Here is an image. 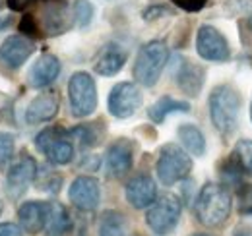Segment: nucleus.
I'll return each mask as SVG.
<instances>
[{"mask_svg":"<svg viewBox=\"0 0 252 236\" xmlns=\"http://www.w3.org/2000/svg\"><path fill=\"white\" fill-rule=\"evenodd\" d=\"M208 107H210L212 124L218 130V134L221 138H231L237 132L241 120V107H243L241 93L229 84H220L212 89Z\"/></svg>","mask_w":252,"mask_h":236,"instance_id":"obj_1","label":"nucleus"},{"mask_svg":"<svg viewBox=\"0 0 252 236\" xmlns=\"http://www.w3.org/2000/svg\"><path fill=\"white\" fill-rule=\"evenodd\" d=\"M233 209L231 192L216 182H208L198 192V198L194 202V215L196 221L208 229H218L227 223Z\"/></svg>","mask_w":252,"mask_h":236,"instance_id":"obj_2","label":"nucleus"},{"mask_svg":"<svg viewBox=\"0 0 252 236\" xmlns=\"http://www.w3.org/2000/svg\"><path fill=\"white\" fill-rule=\"evenodd\" d=\"M169 62V49L163 41H150L146 43L134 62V78L144 88H154L159 82L165 66Z\"/></svg>","mask_w":252,"mask_h":236,"instance_id":"obj_3","label":"nucleus"},{"mask_svg":"<svg viewBox=\"0 0 252 236\" xmlns=\"http://www.w3.org/2000/svg\"><path fill=\"white\" fill-rule=\"evenodd\" d=\"M192 173V157L177 144H165L159 149L156 175L163 186H175Z\"/></svg>","mask_w":252,"mask_h":236,"instance_id":"obj_4","label":"nucleus"},{"mask_svg":"<svg viewBox=\"0 0 252 236\" xmlns=\"http://www.w3.org/2000/svg\"><path fill=\"white\" fill-rule=\"evenodd\" d=\"M35 148L49 159V163L59 167L72 163L74 159V142L70 140L68 130L61 126H49L41 130L35 136Z\"/></svg>","mask_w":252,"mask_h":236,"instance_id":"obj_5","label":"nucleus"},{"mask_svg":"<svg viewBox=\"0 0 252 236\" xmlns=\"http://www.w3.org/2000/svg\"><path fill=\"white\" fill-rule=\"evenodd\" d=\"M70 113L76 118L92 117L97 109V86L92 74L76 72L68 82Z\"/></svg>","mask_w":252,"mask_h":236,"instance_id":"obj_6","label":"nucleus"},{"mask_svg":"<svg viewBox=\"0 0 252 236\" xmlns=\"http://www.w3.org/2000/svg\"><path fill=\"white\" fill-rule=\"evenodd\" d=\"M181 213H183L181 200L173 194H165L148 207L146 225L158 236H167L177 229L181 221Z\"/></svg>","mask_w":252,"mask_h":236,"instance_id":"obj_7","label":"nucleus"},{"mask_svg":"<svg viewBox=\"0 0 252 236\" xmlns=\"http://www.w3.org/2000/svg\"><path fill=\"white\" fill-rule=\"evenodd\" d=\"M196 53L208 62H227L231 59V47L227 37L214 26H200L196 33Z\"/></svg>","mask_w":252,"mask_h":236,"instance_id":"obj_8","label":"nucleus"},{"mask_svg":"<svg viewBox=\"0 0 252 236\" xmlns=\"http://www.w3.org/2000/svg\"><path fill=\"white\" fill-rule=\"evenodd\" d=\"M142 107V91L132 82H121L111 89L107 99L109 113L119 120H125L136 115V111Z\"/></svg>","mask_w":252,"mask_h":236,"instance_id":"obj_9","label":"nucleus"},{"mask_svg":"<svg viewBox=\"0 0 252 236\" xmlns=\"http://www.w3.org/2000/svg\"><path fill=\"white\" fill-rule=\"evenodd\" d=\"M37 161L24 153L6 173V194L10 200H20L37 178Z\"/></svg>","mask_w":252,"mask_h":236,"instance_id":"obj_10","label":"nucleus"},{"mask_svg":"<svg viewBox=\"0 0 252 236\" xmlns=\"http://www.w3.org/2000/svg\"><path fill=\"white\" fill-rule=\"evenodd\" d=\"M68 200L80 211H95L101 202V186L97 178L88 175L74 178L68 188Z\"/></svg>","mask_w":252,"mask_h":236,"instance_id":"obj_11","label":"nucleus"},{"mask_svg":"<svg viewBox=\"0 0 252 236\" xmlns=\"http://www.w3.org/2000/svg\"><path fill=\"white\" fill-rule=\"evenodd\" d=\"M173 76H175L179 89L189 97H198L204 88V82H206V70L200 64H194L183 57H177L175 60Z\"/></svg>","mask_w":252,"mask_h":236,"instance_id":"obj_12","label":"nucleus"},{"mask_svg":"<svg viewBox=\"0 0 252 236\" xmlns=\"http://www.w3.org/2000/svg\"><path fill=\"white\" fill-rule=\"evenodd\" d=\"M35 53V45L32 39L24 35H10L0 45V64L8 70H18L28 62L30 57Z\"/></svg>","mask_w":252,"mask_h":236,"instance_id":"obj_13","label":"nucleus"},{"mask_svg":"<svg viewBox=\"0 0 252 236\" xmlns=\"http://www.w3.org/2000/svg\"><path fill=\"white\" fill-rule=\"evenodd\" d=\"M132 165H134V144L126 138H119L107 149L105 155L107 173L113 178H123L132 171Z\"/></svg>","mask_w":252,"mask_h":236,"instance_id":"obj_14","label":"nucleus"},{"mask_svg":"<svg viewBox=\"0 0 252 236\" xmlns=\"http://www.w3.org/2000/svg\"><path fill=\"white\" fill-rule=\"evenodd\" d=\"M125 196L134 209H148L158 200V184L150 175H136L126 182Z\"/></svg>","mask_w":252,"mask_h":236,"instance_id":"obj_15","label":"nucleus"},{"mask_svg":"<svg viewBox=\"0 0 252 236\" xmlns=\"http://www.w3.org/2000/svg\"><path fill=\"white\" fill-rule=\"evenodd\" d=\"M61 109V99L59 93L53 89H47L43 93H39L26 109V122L28 124H45L55 120Z\"/></svg>","mask_w":252,"mask_h":236,"instance_id":"obj_16","label":"nucleus"},{"mask_svg":"<svg viewBox=\"0 0 252 236\" xmlns=\"http://www.w3.org/2000/svg\"><path fill=\"white\" fill-rule=\"evenodd\" d=\"M61 76V60L55 55H41L28 72V82L35 89H45Z\"/></svg>","mask_w":252,"mask_h":236,"instance_id":"obj_17","label":"nucleus"},{"mask_svg":"<svg viewBox=\"0 0 252 236\" xmlns=\"http://www.w3.org/2000/svg\"><path fill=\"white\" fill-rule=\"evenodd\" d=\"M126 59H128V55H126L125 47H121L119 43H109V45H105L101 49V53L95 59V74L105 76V78L117 76L125 68Z\"/></svg>","mask_w":252,"mask_h":236,"instance_id":"obj_18","label":"nucleus"},{"mask_svg":"<svg viewBox=\"0 0 252 236\" xmlns=\"http://www.w3.org/2000/svg\"><path fill=\"white\" fill-rule=\"evenodd\" d=\"M72 26L68 6L61 0H53L43 8V31L47 35H63Z\"/></svg>","mask_w":252,"mask_h":236,"instance_id":"obj_19","label":"nucleus"},{"mask_svg":"<svg viewBox=\"0 0 252 236\" xmlns=\"http://www.w3.org/2000/svg\"><path fill=\"white\" fill-rule=\"evenodd\" d=\"M18 219H20L22 231L30 235H39L45 229L47 202H26L18 209Z\"/></svg>","mask_w":252,"mask_h":236,"instance_id":"obj_20","label":"nucleus"},{"mask_svg":"<svg viewBox=\"0 0 252 236\" xmlns=\"http://www.w3.org/2000/svg\"><path fill=\"white\" fill-rule=\"evenodd\" d=\"M72 229V219L66 207L59 202H47V219H45V233L47 236H66Z\"/></svg>","mask_w":252,"mask_h":236,"instance_id":"obj_21","label":"nucleus"},{"mask_svg":"<svg viewBox=\"0 0 252 236\" xmlns=\"http://www.w3.org/2000/svg\"><path fill=\"white\" fill-rule=\"evenodd\" d=\"M177 136H179V140H181V146L183 149L189 153V155H194V157H204L206 155V136H204V132L198 128V126H194V124H181L179 128H177Z\"/></svg>","mask_w":252,"mask_h":236,"instance_id":"obj_22","label":"nucleus"},{"mask_svg":"<svg viewBox=\"0 0 252 236\" xmlns=\"http://www.w3.org/2000/svg\"><path fill=\"white\" fill-rule=\"evenodd\" d=\"M175 113H190V103L175 99L171 95H163L148 109V117L154 124H163L165 118Z\"/></svg>","mask_w":252,"mask_h":236,"instance_id":"obj_23","label":"nucleus"},{"mask_svg":"<svg viewBox=\"0 0 252 236\" xmlns=\"http://www.w3.org/2000/svg\"><path fill=\"white\" fill-rule=\"evenodd\" d=\"M97 236H128V221L125 213L117 209L103 211L97 223Z\"/></svg>","mask_w":252,"mask_h":236,"instance_id":"obj_24","label":"nucleus"},{"mask_svg":"<svg viewBox=\"0 0 252 236\" xmlns=\"http://www.w3.org/2000/svg\"><path fill=\"white\" fill-rule=\"evenodd\" d=\"M68 136H70V140H74L84 149L95 148L99 144V132H97V126H94V124H80L76 128H70Z\"/></svg>","mask_w":252,"mask_h":236,"instance_id":"obj_25","label":"nucleus"},{"mask_svg":"<svg viewBox=\"0 0 252 236\" xmlns=\"http://www.w3.org/2000/svg\"><path fill=\"white\" fill-rule=\"evenodd\" d=\"M220 175L225 184H231V186H241L243 184L245 173H243V167H241L235 153H231L220 165Z\"/></svg>","mask_w":252,"mask_h":236,"instance_id":"obj_26","label":"nucleus"},{"mask_svg":"<svg viewBox=\"0 0 252 236\" xmlns=\"http://www.w3.org/2000/svg\"><path fill=\"white\" fill-rule=\"evenodd\" d=\"M94 14H95V8L90 0H76L72 4V22L80 30H84V28H88L92 24Z\"/></svg>","mask_w":252,"mask_h":236,"instance_id":"obj_27","label":"nucleus"},{"mask_svg":"<svg viewBox=\"0 0 252 236\" xmlns=\"http://www.w3.org/2000/svg\"><path fill=\"white\" fill-rule=\"evenodd\" d=\"M243 167V173L252 177V140H239L233 151Z\"/></svg>","mask_w":252,"mask_h":236,"instance_id":"obj_28","label":"nucleus"},{"mask_svg":"<svg viewBox=\"0 0 252 236\" xmlns=\"http://www.w3.org/2000/svg\"><path fill=\"white\" fill-rule=\"evenodd\" d=\"M39 175H43V177L35 178L37 188H41L47 194H57L61 190V186H63V177L61 175H57L55 171H39Z\"/></svg>","mask_w":252,"mask_h":236,"instance_id":"obj_29","label":"nucleus"},{"mask_svg":"<svg viewBox=\"0 0 252 236\" xmlns=\"http://www.w3.org/2000/svg\"><path fill=\"white\" fill-rule=\"evenodd\" d=\"M14 149H16L14 136L8 134V132H0V167L8 165V161L14 155Z\"/></svg>","mask_w":252,"mask_h":236,"instance_id":"obj_30","label":"nucleus"},{"mask_svg":"<svg viewBox=\"0 0 252 236\" xmlns=\"http://www.w3.org/2000/svg\"><path fill=\"white\" fill-rule=\"evenodd\" d=\"M20 31L24 37L28 39H35L41 35V28H39V22L35 20L33 14H24L22 20H20Z\"/></svg>","mask_w":252,"mask_h":236,"instance_id":"obj_31","label":"nucleus"},{"mask_svg":"<svg viewBox=\"0 0 252 236\" xmlns=\"http://www.w3.org/2000/svg\"><path fill=\"white\" fill-rule=\"evenodd\" d=\"M239 211L243 215H252V184L239 186Z\"/></svg>","mask_w":252,"mask_h":236,"instance_id":"obj_32","label":"nucleus"},{"mask_svg":"<svg viewBox=\"0 0 252 236\" xmlns=\"http://www.w3.org/2000/svg\"><path fill=\"white\" fill-rule=\"evenodd\" d=\"M171 14H173V12H171L167 6L156 4V6L146 8V10L142 12V18H144L146 22H154V20H159V18H163V16H171Z\"/></svg>","mask_w":252,"mask_h":236,"instance_id":"obj_33","label":"nucleus"},{"mask_svg":"<svg viewBox=\"0 0 252 236\" xmlns=\"http://www.w3.org/2000/svg\"><path fill=\"white\" fill-rule=\"evenodd\" d=\"M177 8L185 10V12H200L206 8L208 0H171Z\"/></svg>","mask_w":252,"mask_h":236,"instance_id":"obj_34","label":"nucleus"},{"mask_svg":"<svg viewBox=\"0 0 252 236\" xmlns=\"http://www.w3.org/2000/svg\"><path fill=\"white\" fill-rule=\"evenodd\" d=\"M0 236H24V231H22L20 225L2 223V225H0Z\"/></svg>","mask_w":252,"mask_h":236,"instance_id":"obj_35","label":"nucleus"},{"mask_svg":"<svg viewBox=\"0 0 252 236\" xmlns=\"http://www.w3.org/2000/svg\"><path fill=\"white\" fill-rule=\"evenodd\" d=\"M32 2L33 0H6L8 8H10L12 12H24Z\"/></svg>","mask_w":252,"mask_h":236,"instance_id":"obj_36","label":"nucleus"},{"mask_svg":"<svg viewBox=\"0 0 252 236\" xmlns=\"http://www.w3.org/2000/svg\"><path fill=\"white\" fill-rule=\"evenodd\" d=\"M12 22H14V18H12V16H4V18H0V31H4L6 28H10V26H12Z\"/></svg>","mask_w":252,"mask_h":236,"instance_id":"obj_37","label":"nucleus"},{"mask_svg":"<svg viewBox=\"0 0 252 236\" xmlns=\"http://www.w3.org/2000/svg\"><path fill=\"white\" fill-rule=\"evenodd\" d=\"M235 236H252L251 231H241V233H237Z\"/></svg>","mask_w":252,"mask_h":236,"instance_id":"obj_38","label":"nucleus"},{"mask_svg":"<svg viewBox=\"0 0 252 236\" xmlns=\"http://www.w3.org/2000/svg\"><path fill=\"white\" fill-rule=\"evenodd\" d=\"M247 26H249V28L252 30V16H249V20H247Z\"/></svg>","mask_w":252,"mask_h":236,"instance_id":"obj_39","label":"nucleus"},{"mask_svg":"<svg viewBox=\"0 0 252 236\" xmlns=\"http://www.w3.org/2000/svg\"><path fill=\"white\" fill-rule=\"evenodd\" d=\"M190 236H210V235H202V233H194V235H190Z\"/></svg>","mask_w":252,"mask_h":236,"instance_id":"obj_40","label":"nucleus"},{"mask_svg":"<svg viewBox=\"0 0 252 236\" xmlns=\"http://www.w3.org/2000/svg\"><path fill=\"white\" fill-rule=\"evenodd\" d=\"M251 120H252V101H251Z\"/></svg>","mask_w":252,"mask_h":236,"instance_id":"obj_41","label":"nucleus"},{"mask_svg":"<svg viewBox=\"0 0 252 236\" xmlns=\"http://www.w3.org/2000/svg\"><path fill=\"white\" fill-rule=\"evenodd\" d=\"M0 213H2V202H0Z\"/></svg>","mask_w":252,"mask_h":236,"instance_id":"obj_42","label":"nucleus"},{"mask_svg":"<svg viewBox=\"0 0 252 236\" xmlns=\"http://www.w3.org/2000/svg\"><path fill=\"white\" fill-rule=\"evenodd\" d=\"M45 2H53V0H45Z\"/></svg>","mask_w":252,"mask_h":236,"instance_id":"obj_43","label":"nucleus"}]
</instances>
